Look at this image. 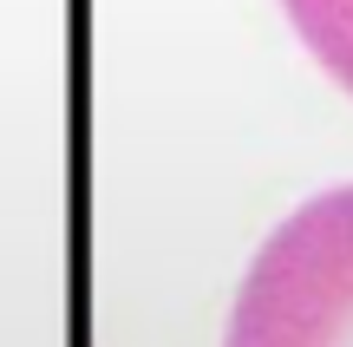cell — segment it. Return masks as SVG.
I'll list each match as a JSON object with an SVG mask.
<instances>
[{"label":"cell","mask_w":353,"mask_h":347,"mask_svg":"<svg viewBox=\"0 0 353 347\" xmlns=\"http://www.w3.org/2000/svg\"><path fill=\"white\" fill-rule=\"evenodd\" d=\"M301 46L353 92V0H281Z\"/></svg>","instance_id":"cell-2"},{"label":"cell","mask_w":353,"mask_h":347,"mask_svg":"<svg viewBox=\"0 0 353 347\" xmlns=\"http://www.w3.org/2000/svg\"><path fill=\"white\" fill-rule=\"evenodd\" d=\"M223 347H353V184L301 204L262 243Z\"/></svg>","instance_id":"cell-1"}]
</instances>
